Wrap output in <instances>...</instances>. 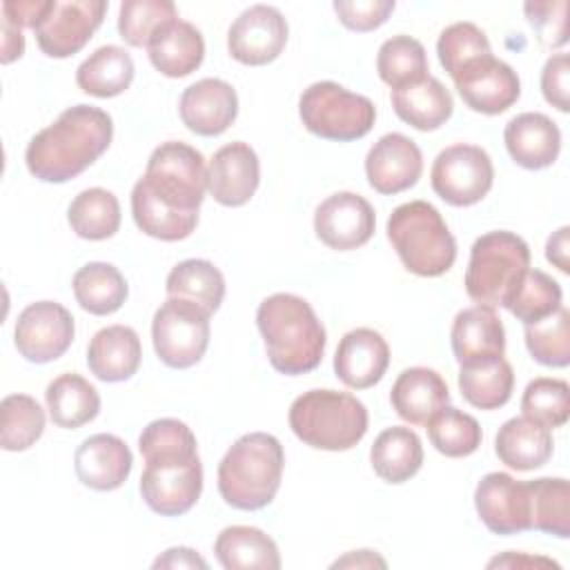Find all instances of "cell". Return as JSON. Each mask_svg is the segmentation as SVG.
Here are the masks:
<instances>
[{
  "instance_id": "13",
  "label": "cell",
  "mask_w": 570,
  "mask_h": 570,
  "mask_svg": "<svg viewBox=\"0 0 570 570\" xmlns=\"http://www.w3.org/2000/svg\"><path fill=\"white\" fill-rule=\"evenodd\" d=\"M73 332V316L65 305L38 301L18 314L13 343L29 363H51L69 350Z\"/></svg>"
},
{
  "instance_id": "16",
  "label": "cell",
  "mask_w": 570,
  "mask_h": 570,
  "mask_svg": "<svg viewBox=\"0 0 570 570\" xmlns=\"http://www.w3.org/2000/svg\"><path fill=\"white\" fill-rule=\"evenodd\" d=\"M474 508L485 528L494 534L532 530L530 488L505 472H488L474 490Z\"/></svg>"
},
{
  "instance_id": "28",
  "label": "cell",
  "mask_w": 570,
  "mask_h": 570,
  "mask_svg": "<svg viewBox=\"0 0 570 570\" xmlns=\"http://www.w3.org/2000/svg\"><path fill=\"white\" fill-rule=\"evenodd\" d=\"M390 98H392L394 114L419 131L439 129L450 120L454 111L452 94L434 76H425L419 82H412L401 89H392Z\"/></svg>"
},
{
  "instance_id": "26",
  "label": "cell",
  "mask_w": 570,
  "mask_h": 570,
  "mask_svg": "<svg viewBox=\"0 0 570 570\" xmlns=\"http://www.w3.org/2000/svg\"><path fill=\"white\" fill-rule=\"evenodd\" d=\"M390 401L403 421L425 425L432 414L450 403V390L439 372L430 367H407L396 376Z\"/></svg>"
},
{
  "instance_id": "55",
  "label": "cell",
  "mask_w": 570,
  "mask_h": 570,
  "mask_svg": "<svg viewBox=\"0 0 570 570\" xmlns=\"http://www.w3.org/2000/svg\"><path fill=\"white\" fill-rule=\"evenodd\" d=\"M497 566H505V568H521V566H554L559 568V563H554L552 559H546V557H528V554H514V552H508L503 557H494L488 568H497Z\"/></svg>"
},
{
  "instance_id": "34",
  "label": "cell",
  "mask_w": 570,
  "mask_h": 570,
  "mask_svg": "<svg viewBox=\"0 0 570 570\" xmlns=\"http://www.w3.org/2000/svg\"><path fill=\"white\" fill-rule=\"evenodd\" d=\"M78 305L96 316L114 314L127 298V281L111 263L94 261L82 265L71 281Z\"/></svg>"
},
{
  "instance_id": "25",
  "label": "cell",
  "mask_w": 570,
  "mask_h": 570,
  "mask_svg": "<svg viewBox=\"0 0 570 570\" xmlns=\"http://www.w3.org/2000/svg\"><path fill=\"white\" fill-rule=\"evenodd\" d=\"M140 358V338L129 325H107L98 330L87 347V365L91 374L105 383L131 379Z\"/></svg>"
},
{
  "instance_id": "45",
  "label": "cell",
  "mask_w": 570,
  "mask_h": 570,
  "mask_svg": "<svg viewBox=\"0 0 570 570\" xmlns=\"http://www.w3.org/2000/svg\"><path fill=\"white\" fill-rule=\"evenodd\" d=\"M525 419L543 428H561L570 416V390L563 379L539 376L530 381L521 396Z\"/></svg>"
},
{
  "instance_id": "3",
  "label": "cell",
  "mask_w": 570,
  "mask_h": 570,
  "mask_svg": "<svg viewBox=\"0 0 570 570\" xmlns=\"http://www.w3.org/2000/svg\"><path fill=\"white\" fill-rule=\"evenodd\" d=\"M267 358L281 374L296 376L318 367L325 352V327L312 305L296 294L278 292L256 309Z\"/></svg>"
},
{
  "instance_id": "5",
  "label": "cell",
  "mask_w": 570,
  "mask_h": 570,
  "mask_svg": "<svg viewBox=\"0 0 570 570\" xmlns=\"http://www.w3.org/2000/svg\"><path fill=\"white\" fill-rule=\"evenodd\" d=\"M289 428L305 445L327 452L354 448L367 432L365 405L336 390H309L289 405Z\"/></svg>"
},
{
  "instance_id": "7",
  "label": "cell",
  "mask_w": 570,
  "mask_h": 570,
  "mask_svg": "<svg viewBox=\"0 0 570 570\" xmlns=\"http://www.w3.org/2000/svg\"><path fill=\"white\" fill-rule=\"evenodd\" d=\"M530 269L528 243L505 229L479 236L470 249L465 292L479 305H501Z\"/></svg>"
},
{
  "instance_id": "44",
  "label": "cell",
  "mask_w": 570,
  "mask_h": 570,
  "mask_svg": "<svg viewBox=\"0 0 570 570\" xmlns=\"http://www.w3.org/2000/svg\"><path fill=\"white\" fill-rule=\"evenodd\" d=\"M525 347L537 363L566 367L570 363V312L561 305L548 318L525 325Z\"/></svg>"
},
{
  "instance_id": "22",
  "label": "cell",
  "mask_w": 570,
  "mask_h": 570,
  "mask_svg": "<svg viewBox=\"0 0 570 570\" xmlns=\"http://www.w3.org/2000/svg\"><path fill=\"white\" fill-rule=\"evenodd\" d=\"M131 465L134 456L129 445L120 436L107 432L85 439L73 456V468L80 483L98 492L120 488L127 481Z\"/></svg>"
},
{
  "instance_id": "53",
  "label": "cell",
  "mask_w": 570,
  "mask_h": 570,
  "mask_svg": "<svg viewBox=\"0 0 570 570\" xmlns=\"http://www.w3.org/2000/svg\"><path fill=\"white\" fill-rule=\"evenodd\" d=\"M24 51V38H22V29L16 27L9 18L2 16V65L13 62L16 58H20Z\"/></svg>"
},
{
  "instance_id": "52",
  "label": "cell",
  "mask_w": 570,
  "mask_h": 570,
  "mask_svg": "<svg viewBox=\"0 0 570 570\" xmlns=\"http://www.w3.org/2000/svg\"><path fill=\"white\" fill-rule=\"evenodd\" d=\"M568 234H570V227L563 225V227H559V229L548 238V243H546V258H548L554 267H559L563 274L570 272V261H568V247H570V243H568Z\"/></svg>"
},
{
  "instance_id": "38",
  "label": "cell",
  "mask_w": 570,
  "mask_h": 570,
  "mask_svg": "<svg viewBox=\"0 0 570 570\" xmlns=\"http://www.w3.org/2000/svg\"><path fill=\"white\" fill-rule=\"evenodd\" d=\"M530 488V521L532 530L570 537V485L561 476H541L528 481Z\"/></svg>"
},
{
  "instance_id": "10",
  "label": "cell",
  "mask_w": 570,
  "mask_h": 570,
  "mask_svg": "<svg viewBox=\"0 0 570 570\" xmlns=\"http://www.w3.org/2000/svg\"><path fill=\"white\" fill-rule=\"evenodd\" d=\"M209 312L185 298H169L156 309L151 338L158 358L174 367L196 365L209 345Z\"/></svg>"
},
{
  "instance_id": "12",
  "label": "cell",
  "mask_w": 570,
  "mask_h": 570,
  "mask_svg": "<svg viewBox=\"0 0 570 570\" xmlns=\"http://www.w3.org/2000/svg\"><path fill=\"white\" fill-rule=\"evenodd\" d=\"M105 0H51L47 16L36 24V42L49 58H69L78 53L102 24Z\"/></svg>"
},
{
  "instance_id": "50",
  "label": "cell",
  "mask_w": 570,
  "mask_h": 570,
  "mask_svg": "<svg viewBox=\"0 0 570 570\" xmlns=\"http://www.w3.org/2000/svg\"><path fill=\"white\" fill-rule=\"evenodd\" d=\"M51 0H4L2 16L9 18L16 27L36 29V24L47 16Z\"/></svg>"
},
{
  "instance_id": "2",
  "label": "cell",
  "mask_w": 570,
  "mask_h": 570,
  "mask_svg": "<svg viewBox=\"0 0 570 570\" xmlns=\"http://www.w3.org/2000/svg\"><path fill=\"white\" fill-rule=\"evenodd\" d=\"M111 138L114 122L105 109L73 105L29 140L24 163L42 183H67L94 165Z\"/></svg>"
},
{
  "instance_id": "48",
  "label": "cell",
  "mask_w": 570,
  "mask_h": 570,
  "mask_svg": "<svg viewBox=\"0 0 570 570\" xmlns=\"http://www.w3.org/2000/svg\"><path fill=\"white\" fill-rule=\"evenodd\" d=\"M394 0H336L338 20L352 31H372L381 27L394 11Z\"/></svg>"
},
{
  "instance_id": "15",
  "label": "cell",
  "mask_w": 570,
  "mask_h": 570,
  "mask_svg": "<svg viewBox=\"0 0 570 570\" xmlns=\"http://www.w3.org/2000/svg\"><path fill=\"white\" fill-rule=\"evenodd\" d=\"M287 33V20L276 7L254 4L232 22L227 31V49L234 60L261 67L281 56Z\"/></svg>"
},
{
  "instance_id": "19",
  "label": "cell",
  "mask_w": 570,
  "mask_h": 570,
  "mask_svg": "<svg viewBox=\"0 0 570 570\" xmlns=\"http://www.w3.org/2000/svg\"><path fill=\"white\" fill-rule=\"evenodd\" d=\"M261 163L247 142H229L220 147L207 167V191L225 207L245 205L258 189Z\"/></svg>"
},
{
  "instance_id": "51",
  "label": "cell",
  "mask_w": 570,
  "mask_h": 570,
  "mask_svg": "<svg viewBox=\"0 0 570 570\" xmlns=\"http://www.w3.org/2000/svg\"><path fill=\"white\" fill-rule=\"evenodd\" d=\"M156 570L158 568H171V570H176V568H207V561L196 552V550H191V548H185V546H178V548H169V550H165L160 557H156L154 559V563H151Z\"/></svg>"
},
{
  "instance_id": "21",
  "label": "cell",
  "mask_w": 570,
  "mask_h": 570,
  "mask_svg": "<svg viewBox=\"0 0 570 570\" xmlns=\"http://www.w3.org/2000/svg\"><path fill=\"white\" fill-rule=\"evenodd\" d=\"M390 365V347L385 338L372 327H356L347 332L334 354V372L341 383L352 390H367L376 385Z\"/></svg>"
},
{
  "instance_id": "20",
  "label": "cell",
  "mask_w": 570,
  "mask_h": 570,
  "mask_svg": "<svg viewBox=\"0 0 570 570\" xmlns=\"http://www.w3.org/2000/svg\"><path fill=\"white\" fill-rule=\"evenodd\" d=\"M178 114L189 131L220 136L238 116L236 89L220 78H203L183 91Z\"/></svg>"
},
{
  "instance_id": "29",
  "label": "cell",
  "mask_w": 570,
  "mask_h": 570,
  "mask_svg": "<svg viewBox=\"0 0 570 570\" xmlns=\"http://www.w3.org/2000/svg\"><path fill=\"white\" fill-rule=\"evenodd\" d=\"M552 450L554 443L550 430L525 416L508 419L494 436V452L501 463L519 472L546 465L552 456Z\"/></svg>"
},
{
  "instance_id": "32",
  "label": "cell",
  "mask_w": 570,
  "mask_h": 570,
  "mask_svg": "<svg viewBox=\"0 0 570 570\" xmlns=\"http://www.w3.org/2000/svg\"><path fill=\"white\" fill-rule=\"evenodd\" d=\"M45 401L51 421L67 430H76L94 421L100 412L98 390L73 372L56 376L45 390Z\"/></svg>"
},
{
  "instance_id": "14",
  "label": "cell",
  "mask_w": 570,
  "mask_h": 570,
  "mask_svg": "<svg viewBox=\"0 0 570 570\" xmlns=\"http://www.w3.org/2000/svg\"><path fill=\"white\" fill-rule=\"evenodd\" d=\"M452 80L463 102L472 111L485 116L503 114L521 96L517 71L492 53L472 60L456 76H452Z\"/></svg>"
},
{
  "instance_id": "4",
  "label": "cell",
  "mask_w": 570,
  "mask_h": 570,
  "mask_svg": "<svg viewBox=\"0 0 570 570\" xmlns=\"http://www.w3.org/2000/svg\"><path fill=\"white\" fill-rule=\"evenodd\" d=\"M283 465V445L274 434H243L218 463V492L236 510H261L274 501Z\"/></svg>"
},
{
  "instance_id": "40",
  "label": "cell",
  "mask_w": 570,
  "mask_h": 570,
  "mask_svg": "<svg viewBox=\"0 0 570 570\" xmlns=\"http://www.w3.org/2000/svg\"><path fill=\"white\" fill-rule=\"evenodd\" d=\"M45 432V410L29 394H9L0 403V445L7 452L31 448Z\"/></svg>"
},
{
  "instance_id": "47",
  "label": "cell",
  "mask_w": 570,
  "mask_h": 570,
  "mask_svg": "<svg viewBox=\"0 0 570 570\" xmlns=\"http://www.w3.org/2000/svg\"><path fill=\"white\" fill-rule=\"evenodd\" d=\"M523 9L541 45L561 47L568 42V24H566L568 2L566 0L528 2Z\"/></svg>"
},
{
  "instance_id": "17",
  "label": "cell",
  "mask_w": 570,
  "mask_h": 570,
  "mask_svg": "<svg viewBox=\"0 0 570 570\" xmlns=\"http://www.w3.org/2000/svg\"><path fill=\"white\" fill-rule=\"evenodd\" d=\"M374 207L354 191L327 196L314 212V232L330 249L350 252L365 245L374 234Z\"/></svg>"
},
{
  "instance_id": "11",
  "label": "cell",
  "mask_w": 570,
  "mask_h": 570,
  "mask_svg": "<svg viewBox=\"0 0 570 570\" xmlns=\"http://www.w3.org/2000/svg\"><path fill=\"white\" fill-rule=\"evenodd\" d=\"M432 189L452 207L479 203L494 183V167L485 149L476 145H450L432 163Z\"/></svg>"
},
{
  "instance_id": "41",
  "label": "cell",
  "mask_w": 570,
  "mask_h": 570,
  "mask_svg": "<svg viewBox=\"0 0 570 570\" xmlns=\"http://www.w3.org/2000/svg\"><path fill=\"white\" fill-rule=\"evenodd\" d=\"M376 71L392 89L423 80L428 73V56L423 45L410 36L387 38L376 53Z\"/></svg>"
},
{
  "instance_id": "46",
  "label": "cell",
  "mask_w": 570,
  "mask_h": 570,
  "mask_svg": "<svg viewBox=\"0 0 570 570\" xmlns=\"http://www.w3.org/2000/svg\"><path fill=\"white\" fill-rule=\"evenodd\" d=\"M436 53L439 62L452 78L472 60L490 56L492 49L488 36L474 22H454L441 31Z\"/></svg>"
},
{
  "instance_id": "27",
  "label": "cell",
  "mask_w": 570,
  "mask_h": 570,
  "mask_svg": "<svg viewBox=\"0 0 570 570\" xmlns=\"http://www.w3.org/2000/svg\"><path fill=\"white\" fill-rule=\"evenodd\" d=\"M147 56L163 76L183 78L203 65L205 40L191 22L176 18L149 40Z\"/></svg>"
},
{
  "instance_id": "43",
  "label": "cell",
  "mask_w": 570,
  "mask_h": 570,
  "mask_svg": "<svg viewBox=\"0 0 570 570\" xmlns=\"http://www.w3.org/2000/svg\"><path fill=\"white\" fill-rule=\"evenodd\" d=\"M176 18L178 13L171 0H125L118 11V33L129 47H147Z\"/></svg>"
},
{
  "instance_id": "31",
  "label": "cell",
  "mask_w": 570,
  "mask_h": 570,
  "mask_svg": "<svg viewBox=\"0 0 570 570\" xmlns=\"http://www.w3.org/2000/svg\"><path fill=\"white\" fill-rule=\"evenodd\" d=\"M374 472L387 483L410 481L423 463V445L414 430L392 425L383 430L370 450Z\"/></svg>"
},
{
  "instance_id": "1",
  "label": "cell",
  "mask_w": 570,
  "mask_h": 570,
  "mask_svg": "<svg viewBox=\"0 0 570 570\" xmlns=\"http://www.w3.org/2000/svg\"><path fill=\"white\" fill-rule=\"evenodd\" d=\"M207 191L205 158L191 145L169 140L158 145L145 176L131 189V216L138 229L158 240H183L198 225Z\"/></svg>"
},
{
  "instance_id": "18",
  "label": "cell",
  "mask_w": 570,
  "mask_h": 570,
  "mask_svg": "<svg viewBox=\"0 0 570 570\" xmlns=\"http://www.w3.org/2000/svg\"><path fill=\"white\" fill-rule=\"evenodd\" d=\"M423 171V156L419 145L399 134L381 136L365 156V176L379 194H401L416 185Z\"/></svg>"
},
{
  "instance_id": "36",
  "label": "cell",
  "mask_w": 570,
  "mask_h": 570,
  "mask_svg": "<svg viewBox=\"0 0 570 570\" xmlns=\"http://www.w3.org/2000/svg\"><path fill=\"white\" fill-rule=\"evenodd\" d=\"M169 298H185L214 314L225 296V278L220 269L205 258L180 261L165 283Z\"/></svg>"
},
{
  "instance_id": "23",
  "label": "cell",
  "mask_w": 570,
  "mask_h": 570,
  "mask_svg": "<svg viewBox=\"0 0 570 570\" xmlns=\"http://www.w3.org/2000/svg\"><path fill=\"white\" fill-rule=\"evenodd\" d=\"M450 341L459 365L499 358L505 352V330L490 305L476 303L461 309L454 316Z\"/></svg>"
},
{
  "instance_id": "35",
  "label": "cell",
  "mask_w": 570,
  "mask_h": 570,
  "mask_svg": "<svg viewBox=\"0 0 570 570\" xmlns=\"http://www.w3.org/2000/svg\"><path fill=\"white\" fill-rule=\"evenodd\" d=\"M512 387L514 372L503 356L461 365L459 370L461 396L479 410L503 407L512 396Z\"/></svg>"
},
{
  "instance_id": "42",
  "label": "cell",
  "mask_w": 570,
  "mask_h": 570,
  "mask_svg": "<svg viewBox=\"0 0 570 570\" xmlns=\"http://www.w3.org/2000/svg\"><path fill=\"white\" fill-rule=\"evenodd\" d=\"M425 425H428L425 430L434 450L452 459L476 452L483 439L479 421L472 414L461 412L452 405L441 407L436 414L430 416Z\"/></svg>"
},
{
  "instance_id": "54",
  "label": "cell",
  "mask_w": 570,
  "mask_h": 570,
  "mask_svg": "<svg viewBox=\"0 0 570 570\" xmlns=\"http://www.w3.org/2000/svg\"><path fill=\"white\" fill-rule=\"evenodd\" d=\"M374 566L385 568L387 563L383 557H379L372 550H354L332 563V568H374Z\"/></svg>"
},
{
  "instance_id": "8",
  "label": "cell",
  "mask_w": 570,
  "mask_h": 570,
  "mask_svg": "<svg viewBox=\"0 0 570 570\" xmlns=\"http://www.w3.org/2000/svg\"><path fill=\"white\" fill-rule=\"evenodd\" d=\"M298 114L307 131L338 142L363 138L376 120V107L367 96L354 94L332 80L309 85L301 94Z\"/></svg>"
},
{
  "instance_id": "33",
  "label": "cell",
  "mask_w": 570,
  "mask_h": 570,
  "mask_svg": "<svg viewBox=\"0 0 570 570\" xmlns=\"http://www.w3.org/2000/svg\"><path fill=\"white\" fill-rule=\"evenodd\" d=\"M134 60L127 49L118 45L98 47L76 69V85L96 98H114L129 89L134 80Z\"/></svg>"
},
{
  "instance_id": "24",
  "label": "cell",
  "mask_w": 570,
  "mask_h": 570,
  "mask_svg": "<svg viewBox=\"0 0 570 570\" xmlns=\"http://www.w3.org/2000/svg\"><path fill=\"white\" fill-rule=\"evenodd\" d=\"M503 142L510 158L523 169H546L561 151V131L546 114L525 111L505 125Z\"/></svg>"
},
{
  "instance_id": "37",
  "label": "cell",
  "mask_w": 570,
  "mask_h": 570,
  "mask_svg": "<svg viewBox=\"0 0 570 570\" xmlns=\"http://www.w3.org/2000/svg\"><path fill=\"white\" fill-rule=\"evenodd\" d=\"M67 220L76 236L85 240H105L111 238L120 227V203L111 191L89 187L71 200Z\"/></svg>"
},
{
  "instance_id": "39",
  "label": "cell",
  "mask_w": 570,
  "mask_h": 570,
  "mask_svg": "<svg viewBox=\"0 0 570 570\" xmlns=\"http://www.w3.org/2000/svg\"><path fill=\"white\" fill-rule=\"evenodd\" d=\"M561 285L541 269H528L505 298L503 307L523 325L539 323L561 307Z\"/></svg>"
},
{
  "instance_id": "30",
  "label": "cell",
  "mask_w": 570,
  "mask_h": 570,
  "mask_svg": "<svg viewBox=\"0 0 570 570\" xmlns=\"http://www.w3.org/2000/svg\"><path fill=\"white\" fill-rule=\"evenodd\" d=\"M214 552L225 570L281 568V554L274 539L254 525H229L220 530L214 543Z\"/></svg>"
},
{
  "instance_id": "49",
  "label": "cell",
  "mask_w": 570,
  "mask_h": 570,
  "mask_svg": "<svg viewBox=\"0 0 570 570\" xmlns=\"http://www.w3.org/2000/svg\"><path fill=\"white\" fill-rule=\"evenodd\" d=\"M568 76H570L568 53H554L546 60L541 71V94L552 107H557L563 114L570 109Z\"/></svg>"
},
{
  "instance_id": "9",
  "label": "cell",
  "mask_w": 570,
  "mask_h": 570,
  "mask_svg": "<svg viewBox=\"0 0 570 570\" xmlns=\"http://www.w3.org/2000/svg\"><path fill=\"white\" fill-rule=\"evenodd\" d=\"M140 494L160 517H178L194 508L203 492V463L198 448L145 454Z\"/></svg>"
},
{
  "instance_id": "6",
  "label": "cell",
  "mask_w": 570,
  "mask_h": 570,
  "mask_svg": "<svg viewBox=\"0 0 570 570\" xmlns=\"http://www.w3.org/2000/svg\"><path fill=\"white\" fill-rule=\"evenodd\" d=\"M387 238L407 272L441 276L456 261V240L439 209L425 200L399 205L387 218Z\"/></svg>"
}]
</instances>
